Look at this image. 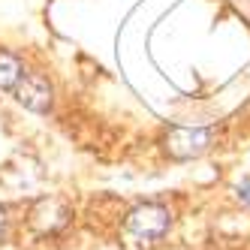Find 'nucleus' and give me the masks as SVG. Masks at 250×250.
<instances>
[{
    "instance_id": "obj_2",
    "label": "nucleus",
    "mask_w": 250,
    "mask_h": 250,
    "mask_svg": "<svg viewBox=\"0 0 250 250\" xmlns=\"http://www.w3.org/2000/svg\"><path fill=\"white\" fill-rule=\"evenodd\" d=\"M214 127H175L166 136V154L175 160H193L211 148Z\"/></svg>"
},
{
    "instance_id": "obj_1",
    "label": "nucleus",
    "mask_w": 250,
    "mask_h": 250,
    "mask_svg": "<svg viewBox=\"0 0 250 250\" xmlns=\"http://www.w3.org/2000/svg\"><path fill=\"white\" fill-rule=\"evenodd\" d=\"M172 226V214L169 208L157 205V202H145L136 205L127 214V232L139 241V244H157L166 238V232Z\"/></svg>"
},
{
    "instance_id": "obj_5",
    "label": "nucleus",
    "mask_w": 250,
    "mask_h": 250,
    "mask_svg": "<svg viewBox=\"0 0 250 250\" xmlns=\"http://www.w3.org/2000/svg\"><path fill=\"white\" fill-rule=\"evenodd\" d=\"M21 76H24L21 61L15 58L12 51L0 48V87H3V91H12V87L21 82Z\"/></svg>"
},
{
    "instance_id": "obj_3",
    "label": "nucleus",
    "mask_w": 250,
    "mask_h": 250,
    "mask_svg": "<svg viewBox=\"0 0 250 250\" xmlns=\"http://www.w3.org/2000/svg\"><path fill=\"white\" fill-rule=\"evenodd\" d=\"M15 100H19L24 109L37 112V115H48L51 105H55V87L42 73H24L21 82L12 87Z\"/></svg>"
},
{
    "instance_id": "obj_4",
    "label": "nucleus",
    "mask_w": 250,
    "mask_h": 250,
    "mask_svg": "<svg viewBox=\"0 0 250 250\" xmlns=\"http://www.w3.org/2000/svg\"><path fill=\"white\" fill-rule=\"evenodd\" d=\"M30 223L37 226L40 232H58L69 223V208L58 199H42L33 205L30 211Z\"/></svg>"
},
{
    "instance_id": "obj_7",
    "label": "nucleus",
    "mask_w": 250,
    "mask_h": 250,
    "mask_svg": "<svg viewBox=\"0 0 250 250\" xmlns=\"http://www.w3.org/2000/svg\"><path fill=\"white\" fill-rule=\"evenodd\" d=\"M6 232H9V217H6V208L0 205V241L6 238Z\"/></svg>"
},
{
    "instance_id": "obj_6",
    "label": "nucleus",
    "mask_w": 250,
    "mask_h": 250,
    "mask_svg": "<svg viewBox=\"0 0 250 250\" xmlns=\"http://www.w3.org/2000/svg\"><path fill=\"white\" fill-rule=\"evenodd\" d=\"M235 193H238V199H241V202H247V205H250V178L235 187Z\"/></svg>"
}]
</instances>
